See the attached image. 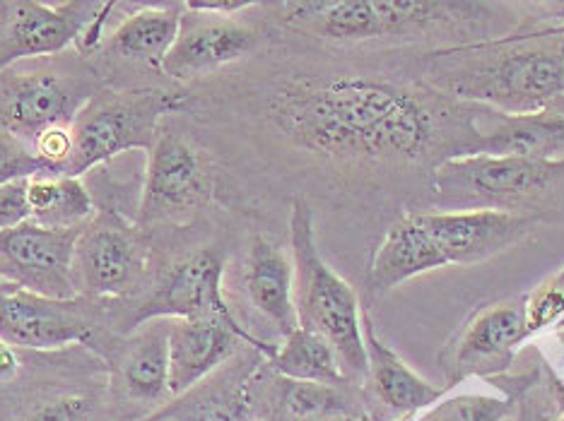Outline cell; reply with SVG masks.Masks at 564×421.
<instances>
[{"label":"cell","mask_w":564,"mask_h":421,"mask_svg":"<svg viewBox=\"0 0 564 421\" xmlns=\"http://www.w3.org/2000/svg\"><path fill=\"white\" fill-rule=\"evenodd\" d=\"M265 119L290 145L330 162L415 159L432 137L430 113L415 97L355 75L280 85Z\"/></svg>","instance_id":"obj_1"},{"label":"cell","mask_w":564,"mask_h":421,"mask_svg":"<svg viewBox=\"0 0 564 421\" xmlns=\"http://www.w3.org/2000/svg\"><path fill=\"white\" fill-rule=\"evenodd\" d=\"M294 265V306L300 328L322 335L338 356L345 380L369 378L360 306L352 287L333 270L316 246L314 214L304 200H294L290 214Z\"/></svg>","instance_id":"obj_2"},{"label":"cell","mask_w":564,"mask_h":421,"mask_svg":"<svg viewBox=\"0 0 564 421\" xmlns=\"http://www.w3.org/2000/svg\"><path fill=\"white\" fill-rule=\"evenodd\" d=\"M186 107L170 87H105L73 119V157L63 176L83 178L123 152H148L164 119Z\"/></svg>","instance_id":"obj_3"},{"label":"cell","mask_w":564,"mask_h":421,"mask_svg":"<svg viewBox=\"0 0 564 421\" xmlns=\"http://www.w3.org/2000/svg\"><path fill=\"white\" fill-rule=\"evenodd\" d=\"M34 66L0 73V133L24 143L58 123H73L89 99L105 89V80L83 56H54Z\"/></svg>","instance_id":"obj_4"},{"label":"cell","mask_w":564,"mask_h":421,"mask_svg":"<svg viewBox=\"0 0 564 421\" xmlns=\"http://www.w3.org/2000/svg\"><path fill=\"white\" fill-rule=\"evenodd\" d=\"M268 10L294 32L328 42H367L442 22L464 5L420 0H302L268 5Z\"/></svg>","instance_id":"obj_5"},{"label":"cell","mask_w":564,"mask_h":421,"mask_svg":"<svg viewBox=\"0 0 564 421\" xmlns=\"http://www.w3.org/2000/svg\"><path fill=\"white\" fill-rule=\"evenodd\" d=\"M564 162L517 155H468L448 159L434 174V198L442 208L505 210L533 198L555 181Z\"/></svg>","instance_id":"obj_6"},{"label":"cell","mask_w":564,"mask_h":421,"mask_svg":"<svg viewBox=\"0 0 564 421\" xmlns=\"http://www.w3.org/2000/svg\"><path fill=\"white\" fill-rule=\"evenodd\" d=\"M111 323L107 301L51 299L10 282L0 287V342L10 350L51 352L75 342L93 347Z\"/></svg>","instance_id":"obj_7"},{"label":"cell","mask_w":564,"mask_h":421,"mask_svg":"<svg viewBox=\"0 0 564 421\" xmlns=\"http://www.w3.org/2000/svg\"><path fill=\"white\" fill-rule=\"evenodd\" d=\"M150 275V251L140 226L117 210L95 214L78 234L73 279L78 297L109 301L143 291Z\"/></svg>","instance_id":"obj_8"},{"label":"cell","mask_w":564,"mask_h":421,"mask_svg":"<svg viewBox=\"0 0 564 421\" xmlns=\"http://www.w3.org/2000/svg\"><path fill=\"white\" fill-rule=\"evenodd\" d=\"M215 193V171L205 152L176 128L162 123L148 149L143 193L135 212L140 229L182 222L203 210Z\"/></svg>","instance_id":"obj_9"},{"label":"cell","mask_w":564,"mask_h":421,"mask_svg":"<svg viewBox=\"0 0 564 421\" xmlns=\"http://www.w3.org/2000/svg\"><path fill=\"white\" fill-rule=\"evenodd\" d=\"M454 92L490 101L511 117L538 113L550 99L564 95V44L509 51L485 66L458 75Z\"/></svg>","instance_id":"obj_10"},{"label":"cell","mask_w":564,"mask_h":421,"mask_svg":"<svg viewBox=\"0 0 564 421\" xmlns=\"http://www.w3.org/2000/svg\"><path fill=\"white\" fill-rule=\"evenodd\" d=\"M225 255L215 248H200L172 263L160 275L148 295L128 311L119 325L123 333H133L148 321L158 318H217V321L239 323L223 291Z\"/></svg>","instance_id":"obj_11"},{"label":"cell","mask_w":564,"mask_h":421,"mask_svg":"<svg viewBox=\"0 0 564 421\" xmlns=\"http://www.w3.org/2000/svg\"><path fill=\"white\" fill-rule=\"evenodd\" d=\"M99 8L101 3H93V0L0 3V73L30 60L66 54L87 24L97 18Z\"/></svg>","instance_id":"obj_12"},{"label":"cell","mask_w":564,"mask_h":421,"mask_svg":"<svg viewBox=\"0 0 564 421\" xmlns=\"http://www.w3.org/2000/svg\"><path fill=\"white\" fill-rule=\"evenodd\" d=\"M256 46L259 34L247 22L191 10L184 3L176 42L162 63V78L178 85L196 82L247 58Z\"/></svg>","instance_id":"obj_13"},{"label":"cell","mask_w":564,"mask_h":421,"mask_svg":"<svg viewBox=\"0 0 564 421\" xmlns=\"http://www.w3.org/2000/svg\"><path fill=\"white\" fill-rule=\"evenodd\" d=\"M75 232H56L34 222L0 234V267L10 285L51 299H75Z\"/></svg>","instance_id":"obj_14"},{"label":"cell","mask_w":564,"mask_h":421,"mask_svg":"<svg viewBox=\"0 0 564 421\" xmlns=\"http://www.w3.org/2000/svg\"><path fill=\"white\" fill-rule=\"evenodd\" d=\"M184 3H123L105 44L89 58L107 85L109 73H158L176 42Z\"/></svg>","instance_id":"obj_15"},{"label":"cell","mask_w":564,"mask_h":421,"mask_svg":"<svg viewBox=\"0 0 564 421\" xmlns=\"http://www.w3.org/2000/svg\"><path fill=\"white\" fill-rule=\"evenodd\" d=\"M434 248L446 265H473L495 258L531 234L533 220L505 210L420 212Z\"/></svg>","instance_id":"obj_16"},{"label":"cell","mask_w":564,"mask_h":421,"mask_svg":"<svg viewBox=\"0 0 564 421\" xmlns=\"http://www.w3.org/2000/svg\"><path fill=\"white\" fill-rule=\"evenodd\" d=\"M239 344H251L271 359L275 347L256 340L239 323L217 318H176L170 321V392L172 398L196 388L198 383L232 359Z\"/></svg>","instance_id":"obj_17"},{"label":"cell","mask_w":564,"mask_h":421,"mask_svg":"<svg viewBox=\"0 0 564 421\" xmlns=\"http://www.w3.org/2000/svg\"><path fill=\"white\" fill-rule=\"evenodd\" d=\"M243 287L249 301L282 337L300 328L294 306V265L290 255L271 239L253 236L247 263H243Z\"/></svg>","instance_id":"obj_18"},{"label":"cell","mask_w":564,"mask_h":421,"mask_svg":"<svg viewBox=\"0 0 564 421\" xmlns=\"http://www.w3.org/2000/svg\"><path fill=\"white\" fill-rule=\"evenodd\" d=\"M119 380L135 405H160L170 392V318L128 333L119 350Z\"/></svg>","instance_id":"obj_19"},{"label":"cell","mask_w":564,"mask_h":421,"mask_svg":"<svg viewBox=\"0 0 564 421\" xmlns=\"http://www.w3.org/2000/svg\"><path fill=\"white\" fill-rule=\"evenodd\" d=\"M444 267L420 214H408L383 236L369 267V282L377 291H389L422 273Z\"/></svg>","instance_id":"obj_20"},{"label":"cell","mask_w":564,"mask_h":421,"mask_svg":"<svg viewBox=\"0 0 564 421\" xmlns=\"http://www.w3.org/2000/svg\"><path fill=\"white\" fill-rule=\"evenodd\" d=\"M525 337H529L525 299H509L487 306L466 325V333L458 342V366L505 362Z\"/></svg>","instance_id":"obj_21"},{"label":"cell","mask_w":564,"mask_h":421,"mask_svg":"<svg viewBox=\"0 0 564 421\" xmlns=\"http://www.w3.org/2000/svg\"><path fill=\"white\" fill-rule=\"evenodd\" d=\"M362 337L367 350L369 378L375 380V388L383 402L393 407V410L415 412L420 407H427L434 400H440L442 390L432 388L430 383L417 378L387 344L379 342L367 313L362 315Z\"/></svg>","instance_id":"obj_22"},{"label":"cell","mask_w":564,"mask_h":421,"mask_svg":"<svg viewBox=\"0 0 564 421\" xmlns=\"http://www.w3.org/2000/svg\"><path fill=\"white\" fill-rule=\"evenodd\" d=\"M564 149V117L555 111L507 117L482 140L480 155H517L543 162L555 159Z\"/></svg>","instance_id":"obj_23"},{"label":"cell","mask_w":564,"mask_h":421,"mask_svg":"<svg viewBox=\"0 0 564 421\" xmlns=\"http://www.w3.org/2000/svg\"><path fill=\"white\" fill-rule=\"evenodd\" d=\"M28 198L34 224L75 232L95 217V198L83 178L73 176H34L28 184Z\"/></svg>","instance_id":"obj_24"},{"label":"cell","mask_w":564,"mask_h":421,"mask_svg":"<svg viewBox=\"0 0 564 421\" xmlns=\"http://www.w3.org/2000/svg\"><path fill=\"white\" fill-rule=\"evenodd\" d=\"M271 364L288 380L324 383V386L345 383L338 356L330 344L322 335L310 333L304 328H297L292 335L285 337L282 347L273 352Z\"/></svg>","instance_id":"obj_25"},{"label":"cell","mask_w":564,"mask_h":421,"mask_svg":"<svg viewBox=\"0 0 564 421\" xmlns=\"http://www.w3.org/2000/svg\"><path fill=\"white\" fill-rule=\"evenodd\" d=\"M282 407L292 421H326L348 412L345 400L333 386L324 383H302L285 380L282 390Z\"/></svg>","instance_id":"obj_26"},{"label":"cell","mask_w":564,"mask_h":421,"mask_svg":"<svg viewBox=\"0 0 564 421\" xmlns=\"http://www.w3.org/2000/svg\"><path fill=\"white\" fill-rule=\"evenodd\" d=\"M34 176H54L46 164L36 157V152L24 140L0 133V186L12 181H28Z\"/></svg>","instance_id":"obj_27"},{"label":"cell","mask_w":564,"mask_h":421,"mask_svg":"<svg viewBox=\"0 0 564 421\" xmlns=\"http://www.w3.org/2000/svg\"><path fill=\"white\" fill-rule=\"evenodd\" d=\"M560 323H564V270L550 277L545 285L525 297V328H529V335Z\"/></svg>","instance_id":"obj_28"},{"label":"cell","mask_w":564,"mask_h":421,"mask_svg":"<svg viewBox=\"0 0 564 421\" xmlns=\"http://www.w3.org/2000/svg\"><path fill=\"white\" fill-rule=\"evenodd\" d=\"M509 410L507 402L478 398V395H466V398H454L437 410H432L422 421H499Z\"/></svg>","instance_id":"obj_29"},{"label":"cell","mask_w":564,"mask_h":421,"mask_svg":"<svg viewBox=\"0 0 564 421\" xmlns=\"http://www.w3.org/2000/svg\"><path fill=\"white\" fill-rule=\"evenodd\" d=\"M32 147L36 152L48 171L54 176H63L68 169L70 157H73V128L70 123H58L42 131L32 140Z\"/></svg>","instance_id":"obj_30"},{"label":"cell","mask_w":564,"mask_h":421,"mask_svg":"<svg viewBox=\"0 0 564 421\" xmlns=\"http://www.w3.org/2000/svg\"><path fill=\"white\" fill-rule=\"evenodd\" d=\"M93 402L85 395H56L32 405L18 421H87Z\"/></svg>","instance_id":"obj_31"},{"label":"cell","mask_w":564,"mask_h":421,"mask_svg":"<svg viewBox=\"0 0 564 421\" xmlns=\"http://www.w3.org/2000/svg\"><path fill=\"white\" fill-rule=\"evenodd\" d=\"M28 181H12L0 186V234L18 229L32 220L30 198H28Z\"/></svg>","instance_id":"obj_32"},{"label":"cell","mask_w":564,"mask_h":421,"mask_svg":"<svg viewBox=\"0 0 564 421\" xmlns=\"http://www.w3.org/2000/svg\"><path fill=\"white\" fill-rule=\"evenodd\" d=\"M3 285H8V279L3 275V267H0V287H3Z\"/></svg>","instance_id":"obj_33"},{"label":"cell","mask_w":564,"mask_h":421,"mask_svg":"<svg viewBox=\"0 0 564 421\" xmlns=\"http://www.w3.org/2000/svg\"><path fill=\"white\" fill-rule=\"evenodd\" d=\"M155 421H176V419H155Z\"/></svg>","instance_id":"obj_34"}]
</instances>
